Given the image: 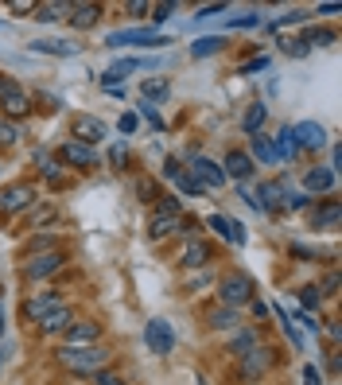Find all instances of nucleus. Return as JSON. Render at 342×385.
I'll use <instances>...</instances> for the list:
<instances>
[{
  "label": "nucleus",
  "mask_w": 342,
  "mask_h": 385,
  "mask_svg": "<svg viewBox=\"0 0 342 385\" xmlns=\"http://www.w3.org/2000/svg\"><path fill=\"white\" fill-rule=\"evenodd\" d=\"M59 362L70 370V374L93 377V374H101V370H105L109 354L101 351V346H63V351H59Z\"/></svg>",
  "instance_id": "nucleus-1"
},
{
  "label": "nucleus",
  "mask_w": 342,
  "mask_h": 385,
  "mask_svg": "<svg viewBox=\"0 0 342 385\" xmlns=\"http://www.w3.org/2000/svg\"><path fill=\"white\" fill-rule=\"evenodd\" d=\"M253 296H257V285H253V277H245L242 268H234V273H225L222 280H218V300H222V308H245V304H253Z\"/></svg>",
  "instance_id": "nucleus-2"
},
{
  "label": "nucleus",
  "mask_w": 342,
  "mask_h": 385,
  "mask_svg": "<svg viewBox=\"0 0 342 385\" xmlns=\"http://www.w3.org/2000/svg\"><path fill=\"white\" fill-rule=\"evenodd\" d=\"M0 105H4V113H8V117H16V121L32 113V98H27V93L20 90L12 78H4V74H0Z\"/></svg>",
  "instance_id": "nucleus-3"
},
{
  "label": "nucleus",
  "mask_w": 342,
  "mask_h": 385,
  "mask_svg": "<svg viewBox=\"0 0 342 385\" xmlns=\"http://www.w3.org/2000/svg\"><path fill=\"white\" fill-rule=\"evenodd\" d=\"M144 343H148L152 354H171L176 351V335H171V323L167 319H152L144 327Z\"/></svg>",
  "instance_id": "nucleus-4"
},
{
  "label": "nucleus",
  "mask_w": 342,
  "mask_h": 385,
  "mask_svg": "<svg viewBox=\"0 0 342 385\" xmlns=\"http://www.w3.org/2000/svg\"><path fill=\"white\" fill-rule=\"evenodd\" d=\"M59 156H63V164H70V168H82V171L98 168V152H93L90 144L63 141V144H59Z\"/></svg>",
  "instance_id": "nucleus-5"
},
{
  "label": "nucleus",
  "mask_w": 342,
  "mask_h": 385,
  "mask_svg": "<svg viewBox=\"0 0 342 385\" xmlns=\"http://www.w3.org/2000/svg\"><path fill=\"white\" fill-rule=\"evenodd\" d=\"M67 265V253H39V257H32L27 261V280H47V277H55V273H59V268Z\"/></svg>",
  "instance_id": "nucleus-6"
},
{
  "label": "nucleus",
  "mask_w": 342,
  "mask_h": 385,
  "mask_svg": "<svg viewBox=\"0 0 342 385\" xmlns=\"http://www.w3.org/2000/svg\"><path fill=\"white\" fill-rule=\"evenodd\" d=\"M148 234L156 237V242H159V237H171V234H195V222L187 226L183 214H156L148 222Z\"/></svg>",
  "instance_id": "nucleus-7"
},
{
  "label": "nucleus",
  "mask_w": 342,
  "mask_h": 385,
  "mask_svg": "<svg viewBox=\"0 0 342 385\" xmlns=\"http://www.w3.org/2000/svg\"><path fill=\"white\" fill-rule=\"evenodd\" d=\"M272 366H276V351H268V346H253V351L242 358V377L253 381V377H261L265 370H272Z\"/></svg>",
  "instance_id": "nucleus-8"
},
{
  "label": "nucleus",
  "mask_w": 342,
  "mask_h": 385,
  "mask_svg": "<svg viewBox=\"0 0 342 385\" xmlns=\"http://www.w3.org/2000/svg\"><path fill=\"white\" fill-rule=\"evenodd\" d=\"M70 141H78V144H98V141H105V125H101L98 117H74L70 121Z\"/></svg>",
  "instance_id": "nucleus-9"
},
{
  "label": "nucleus",
  "mask_w": 342,
  "mask_h": 385,
  "mask_svg": "<svg viewBox=\"0 0 342 385\" xmlns=\"http://www.w3.org/2000/svg\"><path fill=\"white\" fill-rule=\"evenodd\" d=\"M35 202V183H12L0 191V207L4 210H24Z\"/></svg>",
  "instance_id": "nucleus-10"
},
{
  "label": "nucleus",
  "mask_w": 342,
  "mask_h": 385,
  "mask_svg": "<svg viewBox=\"0 0 342 385\" xmlns=\"http://www.w3.org/2000/svg\"><path fill=\"white\" fill-rule=\"evenodd\" d=\"M63 304V292H43V296H32V300L24 304V319L32 323V319H43V315H51V311Z\"/></svg>",
  "instance_id": "nucleus-11"
},
{
  "label": "nucleus",
  "mask_w": 342,
  "mask_h": 385,
  "mask_svg": "<svg viewBox=\"0 0 342 385\" xmlns=\"http://www.w3.org/2000/svg\"><path fill=\"white\" fill-rule=\"evenodd\" d=\"M191 176L199 179L202 187H222L225 183V171L218 168V164H210V159H202V156H191Z\"/></svg>",
  "instance_id": "nucleus-12"
},
{
  "label": "nucleus",
  "mask_w": 342,
  "mask_h": 385,
  "mask_svg": "<svg viewBox=\"0 0 342 385\" xmlns=\"http://www.w3.org/2000/svg\"><path fill=\"white\" fill-rule=\"evenodd\" d=\"M292 136H296V148H323V144H327V129L315 125V121H303V125H296Z\"/></svg>",
  "instance_id": "nucleus-13"
},
{
  "label": "nucleus",
  "mask_w": 342,
  "mask_h": 385,
  "mask_svg": "<svg viewBox=\"0 0 342 385\" xmlns=\"http://www.w3.org/2000/svg\"><path fill=\"white\" fill-rule=\"evenodd\" d=\"M101 339V327L90 323V319H82V323H70L67 331V346H93Z\"/></svg>",
  "instance_id": "nucleus-14"
},
{
  "label": "nucleus",
  "mask_w": 342,
  "mask_h": 385,
  "mask_svg": "<svg viewBox=\"0 0 342 385\" xmlns=\"http://www.w3.org/2000/svg\"><path fill=\"white\" fill-rule=\"evenodd\" d=\"M225 176H234V179H249L253 176V159H249V152H242V148H234V152H225Z\"/></svg>",
  "instance_id": "nucleus-15"
},
{
  "label": "nucleus",
  "mask_w": 342,
  "mask_h": 385,
  "mask_svg": "<svg viewBox=\"0 0 342 385\" xmlns=\"http://www.w3.org/2000/svg\"><path fill=\"white\" fill-rule=\"evenodd\" d=\"M70 323H74L70 308H67V304H59V308L51 311V315H43V319H39V331H43V335H59L63 327H70Z\"/></svg>",
  "instance_id": "nucleus-16"
},
{
  "label": "nucleus",
  "mask_w": 342,
  "mask_h": 385,
  "mask_svg": "<svg viewBox=\"0 0 342 385\" xmlns=\"http://www.w3.org/2000/svg\"><path fill=\"white\" fill-rule=\"evenodd\" d=\"M121 43H140V47H148V43H167V39L159 32H144V27H136V32L109 35V47H121Z\"/></svg>",
  "instance_id": "nucleus-17"
},
{
  "label": "nucleus",
  "mask_w": 342,
  "mask_h": 385,
  "mask_svg": "<svg viewBox=\"0 0 342 385\" xmlns=\"http://www.w3.org/2000/svg\"><path fill=\"white\" fill-rule=\"evenodd\" d=\"M303 183H308V191L323 195V191H334V183H338V176H334L331 168H311L308 176H303Z\"/></svg>",
  "instance_id": "nucleus-18"
},
{
  "label": "nucleus",
  "mask_w": 342,
  "mask_h": 385,
  "mask_svg": "<svg viewBox=\"0 0 342 385\" xmlns=\"http://www.w3.org/2000/svg\"><path fill=\"white\" fill-rule=\"evenodd\" d=\"M210 257H214V249L195 237V242L183 249V268H202V265H210Z\"/></svg>",
  "instance_id": "nucleus-19"
},
{
  "label": "nucleus",
  "mask_w": 342,
  "mask_h": 385,
  "mask_svg": "<svg viewBox=\"0 0 342 385\" xmlns=\"http://www.w3.org/2000/svg\"><path fill=\"white\" fill-rule=\"evenodd\" d=\"M210 226H214L218 234L225 237V242H234V245H245V226H242V222H230V218L214 214V218H210Z\"/></svg>",
  "instance_id": "nucleus-20"
},
{
  "label": "nucleus",
  "mask_w": 342,
  "mask_h": 385,
  "mask_svg": "<svg viewBox=\"0 0 342 385\" xmlns=\"http://www.w3.org/2000/svg\"><path fill=\"white\" fill-rule=\"evenodd\" d=\"M98 16H101V4H70V24L74 27H93L98 24Z\"/></svg>",
  "instance_id": "nucleus-21"
},
{
  "label": "nucleus",
  "mask_w": 342,
  "mask_h": 385,
  "mask_svg": "<svg viewBox=\"0 0 342 385\" xmlns=\"http://www.w3.org/2000/svg\"><path fill=\"white\" fill-rule=\"evenodd\" d=\"M272 152H276V159H296V136H292V129H280V133L272 136Z\"/></svg>",
  "instance_id": "nucleus-22"
},
{
  "label": "nucleus",
  "mask_w": 342,
  "mask_h": 385,
  "mask_svg": "<svg viewBox=\"0 0 342 385\" xmlns=\"http://www.w3.org/2000/svg\"><path fill=\"white\" fill-rule=\"evenodd\" d=\"M237 319H242V315H237L234 308H214V311L206 315V323L214 327V331H234V327H237Z\"/></svg>",
  "instance_id": "nucleus-23"
},
{
  "label": "nucleus",
  "mask_w": 342,
  "mask_h": 385,
  "mask_svg": "<svg viewBox=\"0 0 342 385\" xmlns=\"http://www.w3.org/2000/svg\"><path fill=\"white\" fill-rule=\"evenodd\" d=\"M253 346H261V335L253 331V327H245L242 335H237L234 343H230V354H234V358H245V354H249Z\"/></svg>",
  "instance_id": "nucleus-24"
},
{
  "label": "nucleus",
  "mask_w": 342,
  "mask_h": 385,
  "mask_svg": "<svg viewBox=\"0 0 342 385\" xmlns=\"http://www.w3.org/2000/svg\"><path fill=\"white\" fill-rule=\"evenodd\" d=\"M70 16V0H55V4H35V20L51 24V20H63Z\"/></svg>",
  "instance_id": "nucleus-25"
},
{
  "label": "nucleus",
  "mask_w": 342,
  "mask_h": 385,
  "mask_svg": "<svg viewBox=\"0 0 342 385\" xmlns=\"http://www.w3.org/2000/svg\"><path fill=\"white\" fill-rule=\"evenodd\" d=\"M311 226H315V230H331V226H338V202H327L323 210H315V214H311Z\"/></svg>",
  "instance_id": "nucleus-26"
},
{
  "label": "nucleus",
  "mask_w": 342,
  "mask_h": 385,
  "mask_svg": "<svg viewBox=\"0 0 342 385\" xmlns=\"http://www.w3.org/2000/svg\"><path fill=\"white\" fill-rule=\"evenodd\" d=\"M253 156L261 159V164H276V152H272V141L261 133H253Z\"/></svg>",
  "instance_id": "nucleus-27"
},
{
  "label": "nucleus",
  "mask_w": 342,
  "mask_h": 385,
  "mask_svg": "<svg viewBox=\"0 0 342 385\" xmlns=\"http://www.w3.org/2000/svg\"><path fill=\"white\" fill-rule=\"evenodd\" d=\"M133 70H136V63H133V59H121V63H117V67H113V70H105V78H101V82H105L109 90H113V86H117V82H121V78H125V74H133Z\"/></svg>",
  "instance_id": "nucleus-28"
},
{
  "label": "nucleus",
  "mask_w": 342,
  "mask_h": 385,
  "mask_svg": "<svg viewBox=\"0 0 342 385\" xmlns=\"http://www.w3.org/2000/svg\"><path fill=\"white\" fill-rule=\"evenodd\" d=\"M222 47H225V39H222V35H206V39L191 43V51L199 55V59H206V55H214V51H222Z\"/></svg>",
  "instance_id": "nucleus-29"
},
{
  "label": "nucleus",
  "mask_w": 342,
  "mask_h": 385,
  "mask_svg": "<svg viewBox=\"0 0 342 385\" xmlns=\"http://www.w3.org/2000/svg\"><path fill=\"white\" fill-rule=\"evenodd\" d=\"M245 133H261V125H265V105H261V101H253L249 105V113H245Z\"/></svg>",
  "instance_id": "nucleus-30"
},
{
  "label": "nucleus",
  "mask_w": 342,
  "mask_h": 385,
  "mask_svg": "<svg viewBox=\"0 0 342 385\" xmlns=\"http://www.w3.org/2000/svg\"><path fill=\"white\" fill-rule=\"evenodd\" d=\"M280 199H284V183H265L257 191V202H265V207H280Z\"/></svg>",
  "instance_id": "nucleus-31"
},
{
  "label": "nucleus",
  "mask_w": 342,
  "mask_h": 385,
  "mask_svg": "<svg viewBox=\"0 0 342 385\" xmlns=\"http://www.w3.org/2000/svg\"><path fill=\"white\" fill-rule=\"evenodd\" d=\"M32 47L35 51H47V55H74V51H78L74 43H51V39H35Z\"/></svg>",
  "instance_id": "nucleus-32"
},
{
  "label": "nucleus",
  "mask_w": 342,
  "mask_h": 385,
  "mask_svg": "<svg viewBox=\"0 0 342 385\" xmlns=\"http://www.w3.org/2000/svg\"><path fill=\"white\" fill-rule=\"evenodd\" d=\"M16 141H20V129L12 121H0V148H12Z\"/></svg>",
  "instance_id": "nucleus-33"
},
{
  "label": "nucleus",
  "mask_w": 342,
  "mask_h": 385,
  "mask_svg": "<svg viewBox=\"0 0 342 385\" xmlns=\"http://www.w3.org/2000/svg\"><path fill=\"white\" fill-rule=\"evenodd\" d=\"M300 43H303V47H311V43H334V32H331V27H319V32L311 27V32L303 35Z\"/></svg>",
  "instance_id": "nucleus-34"
},
{
  "label": "nucleus",
  "mask_w": 342,
  "mask_h": 385,
  "mask_svg": "<svg viewBox=\"0 0 342 385\" xmlns=\"http://www.w3.org/2000/svg\"><path fill=\"white\" fill-rule=\"evenodd\" d=\"M176 183L183 187L187 195H202V191H206V187H202V183H199V179H195V176H187V171H179V176H176Z\"/></svg>",
  "instance_id": "nucleus-35"
},
{
  "label": "nucleus",
  "mask_w": 342,
  "mask_h": 385,
  "mask_svg": "<svg viewBox=\"0 0 342 385\" xmlns=\"http://www.w3.org/2000/svg\"><path fill=\"white\" fill-rule=\"evenodd\" d=\"M300 304H303V308H319V285L300 288Z\"/></svg>",
  "instance_id": "nucleus-36"
},
{
  "label": "nucleus",
  "mask_w": 342,
  "mask_h": 385,
  "mask_svg": "<svg viewBox=\"0 0 342 385\" xmlns=\"http://www.w3.org/2000/svg\"><path fill=\"white\" fill-rule=\"evenodd\" d=\"M334 292H338V273H327V280H323V288H319V296H331V300H334Z\"/></svg>",
  "instance_id": "nucleus-37"
},
{
  "label": "nucleus",
  "mask_w": 342,
  "mask_h": 385,
  "mask_svg": "<svg viewBox=\"0 0 342 385\" xmlns=\"http://www.w3.org/2000/svg\"><path fill=\"white\" fill-rule=\"evenodd\" d=\"M144 98H167V82H144Z\"/></svg>",
  "instance_id": "nucleus-38"
},
{
  "label": "nucleus",
  "mask_w": 342,
  "mask_h": 385,
  "mask_svg": "<svg viewBox=\"0 0 342 385\" xmlns=\"http://www.w3.org/2000/svg\"><path fill=\"white\" fill-rule=\"evenodd\" d=\"M171 8H176V4H152V20H156V24H159V20H167V16H171Z\"/></svg>",
  "instance_id": "nucleus-39"
},
{
  "label": "nucleus",
  "mask_w": 342,
  "mask_h": 385,
  "mask_svg": "<svg viewBox=\"0 0 342 385\" xmlns=\"http://www.w3.org/2000/svg\"><path fill=\"white\" fill-rule=\"evenodd\" d=\"M284 47H288V55H292V59H303V55H308V47H303L300 39H288Z\"/></svg>",
  "instance_id": "nucleus-40"
},
{
  "label": "nucleus",
  "mask_w": 342,
  "mask_h": 385,
  "mask_svg": "<svg viewBox=\"0 0 342 385\" xmlns=\"http://www.w3.org/2000/svg\"><path fill=\"white\" fill-rule=\"evenodd\" d=\"M303 385H323V377H319L315 366H303Z\"/></svg>",
  "instance_id": "nucleus-41"
},
{
  "label": "nucleus",
  "mask_w": 342,
  "mask_h": 385,
  "mask_svg": "<svg viewBox=\"0 0 342 385\" xmlns=\"http://www.w3.org/2000/svg\"><path fill=\"white\" fill-rule=\"evenodd\" d=\"M179 171H183L179 168V159H164V179H176Z\"/></svg>",
  "instance_id": "nucleus-42"
},
{
  "label": "nucleus",
  "mask_w": 342,
  "mask_h": 385,
  "mask_svg": "<svg viewBox=\"0 0 342 385\" xmlns=\"http://www.w3.org/2000/svg\"><path fill=\"white\" fill-rule=\"evenodd\" d=\"M136 195H140L144 202H156V187H152V183H140V187H136Z\"/></svg>",
  "instance_id": "nucleus-43"
},
{
  "label": "nucleus",
  "mask_w": 342,
  "mask_h": 385,
  "mask_svg": "<svg viewBox=\"0 0 342 385\" xmlns=\"http://www.w3.org/2000/svg\"><path fill=\"white\" fill-rule=\"evenodd\" d=\"M93 377H98V385H125L117 374H105V370H101V374H93Z\"/></svg>",
  "instance_id": "nucleus-44"
},
{
  "label": "nucleus",
  "mask_w": 342,
  "mask_h": 385,
  "mask_svg": "<svg viewBox=\"0 0 342 385\" xmlns=\"http://www.w3.org/2000/svg\"><path fill=\"white\" fill-rule=\"evenodd\" d=\"M230 27H257V16H237L230 20Z\"/></svg>",
  "instance_id": "nucleus-45"
},
{
  "label": "nucleus",
  "mask_w": 342,
  "mask_h": 385,
  "mask_svg": "<svg viewBox=\"0 0 342 385\" xmlns=\"http://www.w3.org/2000/svg\"><path fill=\"white\" fill-rule=\"evenodd\" d=\"M113 168H125V144H117V148H113Z\"/></svg>",
  "instance_id": "nucleus-46"
},
{
  "label": "nucleus",
  "mask_w": 342,
  "mask_h": 385,
  "mask_svg": "<svg viewBox=\"0 0 342 385\" xmlns=\"http://www.w3.org/2000/svg\"><path fill=\"white\" fill-rule=\"evenodd\" d=\"M140 109H144V117H148V121H152V125H164V121H159V113H156V109H152V105H148V101H140Z\"/></svg>",
  "instance_id": "nucleus-47"
},
{
  "label": "nucleus",
  "mask_w": 342,
  "mask_h": 385,
  "mask_svg": "<svg viewBox=\"0 0 342 385\" xmlns=\"http://www.w3.org/2000/svg\"><path fill=\"white\" fill-rule=\"evenodd\" d=\"M133 129H136V117H133V113H125V117H121V133H133Z\"/></svg>",
  "instance_id": "nucleus-48"
},
{
  "label": "nucleus",
  "mask_w": 342,
  "mask_h": 385,
  "mask_svg": "<svg viewBox=\"0 0 342 385\" xmlns=\"http://www.w3.org/2000/svg\"><path fill=\"white\" fill-rule=\"evenodd\" d=\"M148 8H152V4H144V0H133V4H129L125 12H133V16H140V12H148Z\"/></svg>",
  "instance_id": "nucleus-49"
},
{
  "label": "nucleus",
  "mask_w": 342,
  "mask_h": 385,
  "mask_svg": "<svg viewBox=\"0 0 342 385\" xmlns=\"http://www.w3.org/2000/svg\"><path fill=\"white\" fill-rule=\"evenodd\" d=\"M222 8H225V4H206V8L199 12V20H206V16H218V12H222Z\"/></svg>",
  "instance_id": "nucleus-50"
},
{
  "label": "nucleus",
  "mask_w": 342,
  "mask_h": 385,
  "mask_svg": "<svg viewBox=\"0 0 342 385\" xmlns=\"http://www.w3.org/2000/svg\"><path fill=\"white\" fill-rule=\"evenodd\" d=\"M12 12H35V4H32V0H16V4H12Z\"/></svg>",
  "instance_id": "nucleus-51"
},
{
  "label": "nucleus",
  "mask_w": 342,
  "mask_h": 385,
  "mask_svg": "<svg viewBox=\"0 0 342 385\" xmlns=\"http://www.w3.org/2000/svg\"><path fill=\"white\" fill-rule=\"evenodd\" d=\"M0 331H4V308H0Z\"/></svg>",
  "instance_id": "nucleus-52"
}]
</instances>
